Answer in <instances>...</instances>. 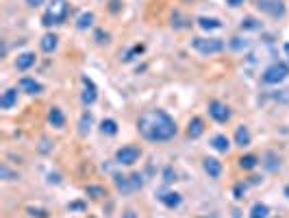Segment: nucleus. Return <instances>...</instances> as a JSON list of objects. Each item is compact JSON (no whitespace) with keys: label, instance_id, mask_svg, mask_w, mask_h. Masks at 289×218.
Masks as SVG:
<instances>
[{"label":"nucleus","instance_id":"f257e3e1","mask_svg":"<svg viewBox=\"0 0 289 218\" xmlns=\"http://www.w3.org/2000/svg\"><path fill=\"white\" fill-rule=\"evenodd\" d=\"M137 131L148 142H170L178 133V127L167 111L148 109L137 118Z\"/></svg>","mask_w":289,"mask_h":218},{"label":"nucleus","instance_id":"f03ea898","mask_svg":"<svg viewBox=\"0 0 289 218\" xmlns=\"http://www.w3.org/2000/svg\"><path fill=\"white\" fill-rule=\"evenodd\" d=\"M68 13H70L68 0H50L48 11L41 18V24L48 26V29H50V26H57V24H63L65 18H68Z\"/></svg>","mask_w":289,"mask_h":218},{"label":"nucleus","instance_id":"7ed1b4c3","mask_svg":"<svg viewBox=\"0 0 289 218\" xmlns=\"http://www.w3.org/2000/svg\"><path fill=\"white\" fill-rule=\"evenodd\" d=\"M192 48L200 54H217L224 51V42L220 37H194Z\"/></svg>","mask_w":289,"mask_h":218},{"label":"nucleus","instance_id":"20e7f679","mask_svg":"<svg viewBox=\"0 0 289 218\" xmlns=\"http://www.w3.org/2000/svg\"><path fill=\"white\" fill-rule=\"evenodd\" d=\"M287 74H289V65L283 63V61H276V63H272V65H268V68L263 70L261 81L268 83V85H279L281 81L287 79Z\"/></svg>","mask_w":289,"mask_h":218},{"label":"nucleus","instance_id":"39448f33","mask_svg":"<svg viewBox=\"0 0 289 218\" xmlns=\"http://www.w3.org/2000/svg\"><path fill=\"white\" fill-rule=\"evenodd\" d=\"M113 183H116V188L122 194H128V192H135V190L144 188V177H141L139 172H133V174H128V177L116 174V177H113Z\"/></svg>","mask_w":289,"mask_h":218},{"label":"nucleus","instance_id":"423d86ee","mask_svg":"<svg viewBox=\"0 0 289 218\" xmlns=\"http://www.w3.org/2000/svg\"><path fill=\"white\" fill-rule=\"evenodd\" d=\"M141 157V149L139 146H122L116 151V162L120 166H133Z\"/></svg>","mask_w":289,"mask_h":218},{"label":"nucleus","instance_id":"0eeeda50","mask_svg":"<svg viewBox=\"0 0 289 218\" xmlns=\"http://www.w3.org/2000/svg\"><path fill=\"white\" fill-rule=\"evenodd\" d=\"M209 116L215 120V122H220V124H224L231 120V107L224 105L222 101H211L209 103Z\"/></svg>","mask_w":289,"mask_h":218},{"label":"nucleus","instance_id":"6e6552de","mask_svg":"<svg viewBox=\"0 0 289 218\" xmlns=\"http://www.w3.org/2000/svg\"><path fill=\"white\" fill-rule=\"evenodd\" d=\"M257 9L272 15V18H283V15H285V4H283V0H257Z\"/></svg>","mask_w":289,"mask_h":218},{"label":"nucleus","instance_id":"1a4fd4ad","mask_svg":"<svg viewBox=\"0 0 289 218\" xmlns=\"http://www.w3.org/2000/svg\"><path fill=\"white\" fill-rule=\"evenodd\" d=\"M83 94H81V101H83V105H94L96 103V98H98V90H96V85H94V81L89 79V76H83Z\"/></svg>","mask_w":289,"mask_h":218},{"label":"nucleus","instance_id":"9d476101","mask_svg":"<svg viewBox=\"0 0 289 218\" xmlns=\"http://www.w3.org/2000/svg\"><path fill=\"white\" fill-rule=\"evenodd\" d=\"M203 168H205V172L209 174L211 179H217L222 174V162L215 160V157H205V160H203Z\"/></svg>","mask_w":289,"mask_h":218},{"label":"nucleus","instance_id":"9b49d317","mask_svg":"<svg viewBox=\"0 0 289 218\" xmlns=\"http://www.w3.org/2000/svg\"><path fill=\"white\" fill-rule=\"evenodd\" d=\"M20 90L26 92V94H41L43 85L40 83V81L31 79V76H22V79H20Z\"/></svg>","mask_w":289,"mask_h":218},{"label":"nucleus","instance_id":"f8f14e48","mask_svg":"<svg viewBox=\"0 0 289 218\" xmlns=\"http://www.w3.org/2000/svg\"><path fill=\"white\" fill-rule=\"evenodd\" d=\"M205 133V122H203V118H192L189 120V124H187V135L192 140H196V138H200V135Z\"/></svg>","mask_w":289,"mask_h":218},{"label":"nucleus","instance_id":"ddd939ff","mask_svg":"<svg viewBox=\"0 0 289 218\" xmlns=\"http://www.w3.org/2000/svg\"><path fill=\"white\" fill-rule=\"evenodd\" d=\"M159 201L165 207H170V210H174V207H178L183 203V196L178 194V192H161L159 194Z\"/></svg>","mask_w":289,"mask_h":218},{"label":"nucleus","instance_id":"4468645a","mask_svg":"<svg viewBox=\"0 0 289 218\" xmlns=\"http://www.w3.org/2000/svg\"><path fill=\"white\" fill-rule=\"evenodd\" d=\"M40 46H41L43 53H54L57 46H59V37L54 35V33H46V35L40 40Z\"/></svg>","mask_w":289,"mask_h":218},{"label":"nucleus","instance_id":"2eb2a0df","mask_svg":"<svg viewBox=\"0 0 289 218\" xmlns=\"http://www.w3.org/2000/svg\"><path fill=\"white\" fill-rule=\"evenodd\" d=\"M35 53H22V54H18V59H15V68L18 70H29L31 65H35Z\"/></svg>","mask_w":289,"mask_h":218},{"label":"nucleus","instance_id":"dca6fc26","mask_svg":"<svg viewBox=\"0 0 289 218\" xmlns=\"http://www.w3.org/2000/svg\"><path fill=\"white\" fill-rule=\"evenodd\" d=\"M15 103H18V90H13V87H11V90H4L2 96H0V107L11 109Z\"/></svg>","mask_w":289,"mask_h":218},{"label":"nucleus","instance_id":"f3484780","mask_svg":"<svg viewBox=\"0 0 289 218\" xmlns=\"http://www.w3.org/2000/svg\"><path fill=\"white\" fill-rule=\"evenodd\" d=\"M48 122H50L52 127L61 129L65 124V116H63L61 109H59V107H50V109H48Z\"/></svg>","mask_w":289,"mask_h":218},{"label":"nucleus","instance_id":"a211bd4d","mask_svg":"<svg viewBox=\"0 0 289 218\" xmlns=\"http://www.w3.org/2000/svg\"><path fill=\"white\" fill-rule=\"evenodd\" d=\"M250 142H252V135H250V131H248V127H237V131H235V144L237 146H250Z\"/></svg>","mask_w":289,"mask_h":218},{"label":"nucleus","instance_id":"6ab92c4d","mask_svg":"<svg viewBox=\"0 0 289 218\" xmlns=\"http://www.w3.org/2000/svg\"><path fill=\"white\" fill-rule=\"evenodd\" d=\"M196 22H198V26H200V29H205V31H217V29H222V22L217 20V18H206V15H200Z\"/></svg>","mask_w":289,"mask_h":218},{"label":"nucleus","instance_id":"aec40b11","mask_svg":"<svg viewBox=\"0 0 289 218\" xmlns=\"http://www.w3.org/2000/svg\"><path fill=\"white\" fill-rule=\"evenodd\" d=\"M211 146H213V149L217 151V153H228L231 151V140L226 138V135H215L213 140H211Z\"/></svg>","mask_w":289,"mask_h":218},{"label":"nucleus","instance_id":"412c9836","mask_svg":"<svg viewBox=\"0 0 289 218\" xmlns=\"http://www.w3.org/2000/svg\"><path fill=\"white\" fill-rule=\"evenodd\" d=\"M237 164H239V168H242V170H252V168L259 166V157L257 155H242L237 160Z\"/></svg>","mask_w":289,"mask_h":218},{"label":"nucleus","instance_id":"4be33fe9","mask_svg":"<svg viewBox=\"0 0 289 218\" xmlns=\"http://www.w3.org/2000/svg\"><path fill=\"white\" fill-rule=\"evenodd\" d=\"M94 20H96V15L91 13V11H85V13H81L79 20H76V29H79V31L89 29V26L94 24Z\"/></svg>","mask_w":289,"mask_h":218},{"label":"nucleus","instance_id":"5701e85b","mask_svg":"<svg viewBox=\"0 0 289 218\" xmlns=\"http://www.w3.org/2000/svg\"><path fill=\"white\" fill-rule=\"evenodd\" d=\"M172 26L174 29H187V26H192V20L185 18L181 11H174L172 13Z\"/></svg>","mask_w":289,"mask_h":218},{"label":"nucleus","instance_id":"b1692460","mask_svg":"<svg viewBox=\"0 0 289 218\" xmlns=\"http://www.w3.org/2000/svg\"><path fill=\"white\" fill-rule=\"evenodd\" d=\"M270 214V207L265 203H254L250 207V218H268Z\"/></svg>","mask_w":289,"mask_h":218},{"label":"nucleus","instance_id":"393cba45","mask_svg":"<svg viewBox=\"0 0 289 218\" xmlns=\"http://www.w3.org/2000/svg\"><path fill=\"white\" fill-rule=\"evenodd\" d=\"M100 133L102 135H116L118 133V122L116 120H111V118L102 120L100 122Z\"/></svg>","mask_w":289,"mask_h":218},{"label":"nucleus","instance_id":"a878e982","mask_svg":"<svg viewBox=\"0 0 289 218\" xmlns=\"http://www.w3.org/2000/svg\"><path fill=\"white\" fill-rule=\"evenodd\" d=\"M91 122H94V116H91V111H85L83 116H81V122H79V127H81V133H89V129H91Z\"/></svg>","mask_w":289,"mask_h":218},{"label":"nucleus","instance_id":"bb28decb","mask_svg":"<svg viewBox=\"0 0 289 218\" xmlns=\"http://www.w3.org/2000/svg\"><path fill=\"white\" fill-rule=\"evenodd\" d=\"M265 157H268L270 162H265L263 166L268 168V170H279V168H281V157H276V153H272V151L265 153Z\"/></svg>","mask_w":289,"mask_h":218},{"label":"nucleus","instance_id":"cd10ccee","mask_svg":"<svg viewBox=\"0 0 289 218\" xmlns=\"http://www.w3.org/2000/svg\"><path fill=\"white\" fill-rule=\"evenodd\" d=\"M242 29L244 31H259L261 29V22L257 18H252V15H248V18L242 20Z\"/></svg>","mask_w":289,"mask_h":218},{"label":"nucleus","instance_id":"c85d7f7f","mask_svg":"<svg viewBox=\"0 0 289 218\" xmlns=\"http://www.w3.org/2000/svg\"><path fill=\"white\" fill-rule=\"evenodd\" d=\"M85 194L91 196V199H102V196H107V190L100 188V185H87V188H85Z\"/></svg>","mask_w":289,"mask_h":218},{"label":"nucleus","instance_id":"c756f323","mask_svg":"<svg viewBox=\"0 0 289 218\" xmlns=\"http://www.w3.org/2000/svg\"><path fill=\"white\" fill-rule=\"evenodd\" d=\"M141 53H144V46H141V44H135V46L124 54V61H133V59L137 57V54H141Z\"/></svg>","mask_w":289,"mask_h":218},{"label":"nucleus","instance_id":"7c9ffc66","mask_svg":"<svg viewBox=\"0 0 289 218\" xmlns=\"http://www.w3.org/2000/svg\"><path fill=\"white\" fill-rule=\"evenodd\" d=\"M228 44H231L233 51H244V48H248V42L242 40V37H233V40L228 42Z\"/></svg>","mask_w":289,"mask_h":218},{"label":"nucleus","instance_id":"2f4dec72","mask_svg":"<svg viewBox=\"0 0 289 218\" xmlns=\"http://www.w3.org/2000/svg\"><path fill=\"white\" fill-rule=\"evenodd\" d=\"M29 216H33V218H48V212L46 210H40V207H29Z\"/></svg>","mask_w":289,"mask_h":218},{"label":"nucleus","instance_id":"473e14b6","mask_svg":"<svg viewBox=\"0 0 289 218\" xmlns=\"http://www.w3.org/2000/svg\"><path fill=\"white\" fill-rule=\"evenodd\" d=\"M233 194H235V199H237V201H242V199H244V194H246V183H237L235 188H233Z\"/></svg>","mask_w":289,"mask_h":218},{"label":"nucleus","instance_id":"72a5a7b5","mask_svg":"<svg viewBox=\"0 0 289 218\" xmlns=\"http://www.w3.org/2000/svg\"><path fill=\"white\" fill-rule=\"evenodd\" d=\"M0 177H2V179H7V181H11V179H18V177H15L13 172L9 170L7 166H0Z\"/></svg>","mask_w":289,"mask_h":218},{"label":"nucleus","instance_id":"f704fd0d","mask_svg":"<svg viewBox=\"0 0 289 218\" xmlns=\"http://www.w3.org/2000/svg\"><path fill=\"white\" fill-rule=\"evenodd\" d=\"M163 177H165V181H167V183L176 181V172H174L172 168H165V170H163Z\"/></svg>","mask_w":289,"mask_h":218},{"label":"nucleus","instance_id":"c9c22d12","mask_svg":"<svg viewBox=\"0 0 289 218\" xmlns=\"http://www.w3.org/2000/svg\"><path fill=\"white\" fill-rule=\"evenodd\" d=\"M96 42H98V44L109 42V33H105V31H96Z\"/></svg>","mask_w":289,"mask_h":218},{"label":"nucleus","instance_id":"e433bc0d","mask_svg":"<svg viewBox=\"0 0 289 218\" xmlns=\"http://www.w3.org/2000/svg\"><path fill=\"white\" fill-rule=\"evenodd\" d=\"M70 210H85V203H81V201H74V203L68 205Z\"/></svg>","mask_w":289,"mask_h":218},{"label":"nucleus","instance_id":"4c0bfd02","mask_svg":"<svg viewBox=\"0 0 289 218\" xmlns=\"http://www.w3.org/2000/svg\"><path fill=\"white\" fill-rule=\"evenodd\" d=\"M24 2L29 4V7L35 9V7H40V4H43V0H24Z\"/></svg>","mask_w":289,"mask_h":218},{"label":"nucleus","instance_id":"58836bf2","mask_svg":"<svg viewBox=\"0 0 289 218\" xmlns=\"http://www.w3.org/2000/svg\"><path fill=\"white\" fill-rule=\"evenodd\" d=\"M226 4L235 9V7H239V4H244V0H226Z\"/></svg>","mask_w":289,"mask_h":218},{"label":"nucleus","instance_id":"ea45409f","mask_svg":"<svg viewBox=\"0 0 289 218\" xmlns=\"http://www.w3.org/2000/svg\"><path fill=\"white\" fill-rule=\"evenodd\" d=\"M111 11H113V13H118V11H120V2H118V0H111Z\"/></svg>","mask_w":289,"mask_h":218},{"label":"nucleus","instance_id":"a19ab883","mask_svg":"<svg viewBox=\"0 0 289 218\" xmlns=\"http://www.w3.org/2000/svg\"><path fill=\"white\" fill-rule=\"evenodd\" d=\"M124 218H137V214H135L133 210H126V212H124Z\"/></svg>","mask_w":289,"mask_h":218},{"label":"nucleus","instance_id":"79ce46f5","mask_svg":"<svg viewBox=\"0 0 289 218\" xmlns=\"http://www.w3.org/2000/svg\"><path fill=\"white\" fill-rule=\"evenodd\" d=\"M283 194H285V196H287V199H289V183L285 185V190H283Z\"/></svg>","mask_w":289,"mask_h":218},{"label":"nucleus","instance_id":"37998d69","mask_svg":"<svg viewBox=\"0 0 289 218\" xmlns=\"http://www.w3.org/2000/svg\"><path fill=\"white\" fill-rule=\"evenodd\" d=\"M196 218H206V216H196Z\"/></svg>","mask_w":289,"mask_h":218},{"label":"nucleus","instance_id":"c03bdc74","mask_svg":"<svg viewBox=\"0 0 289 218\" xmlns=\"http://www.w3.org/2000/svg\"><path fill=\"white\" fill-rule=\"evenodd\" d=\"M87 218H94V216H87Z\"/></svg>","mask_w":289,"mask_h":218},{"label":"nucleus","instance_id":"a18cd8bd","mask_svg":"<svg viewBox=\"0 0 289 218\" xmlns=\"http://www.w3.org/2000/svg\"><path fill=\"white\" fill-rule=\"evenodd\" d=\"M279 218H281V216H279Z\"/></svg>","mask_w":289,"mask_h":218}]
</instances>
